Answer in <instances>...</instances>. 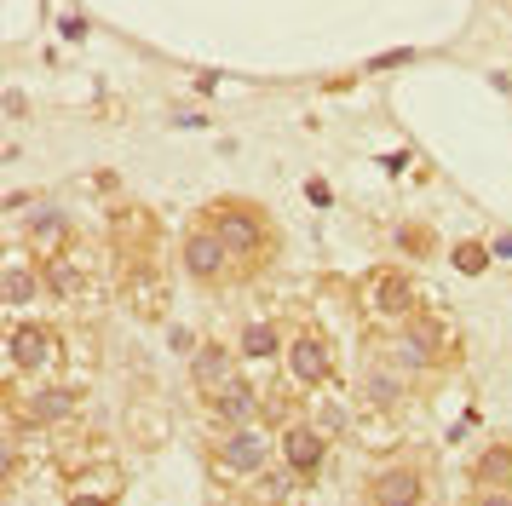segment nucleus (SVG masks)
<instances>
[{
	"label": "nucleus",
	"instance_id": "nucleus-1",
	"mask_svg": "<svg viewBox=\"0 0 512 506\" xmlns=\"http://www.w3.org/2000/svg\"><path fill=\"white\" fill-rule=\"evenodd\" d=\"M213 230L225 236V248H231L236 265L248 259V271L271 253V225H265V213L254 202H219L213 207Z\"/></svg>",
	"mask_w": 512,
	"mask_h": 506
},
{
	"label": "nucleus",
	"instance_id": "nucleus-2",
	"mask_svg": "<svg viewBox=\"0 0 512 506\" xmlns=\"http://www.w3.org/2000/svg\"><path fill=\"white\" fill-rule=\"evenodd\" d=\"M461 357V340H455V328L438 317H409L403 328V340H397V363L403 368H449Z\"/></svg>",
	"mask_w": 512,
	"mask_h": 506
},
{
	"label": "nucleus",
	"instance_id": "nucleus-3",
	"mask_svg": "<svg viewBox=\"0 0 512 506\" xmlns=\"http://www.w3.org/2000/svg\"><path fill=\"white\" fill-rule=\"evenodd\" d=\"M271 460V437L259 426H225V437H213V472L219 478H254Z\"/></svg>",
	"mask_w": 512,
	"mask_h": 506
},
{
	"label": "nucleus",
	"instance_id": "nucleus-4",
	"mask_svg": "<svg viewBox=\"0 0 512 506\" xmlns=\"http://www.w3.org/2000/svg\"><path fill=\"white\" fill-rule=\"evenodd\" d=\"M415 305H420V294H415V282H409L403 271H369L363 276V311H369V317L409 322Z\"/></svg>",
	"mask_w": 512,
	"mask_h": 506
},
{
	"label": "nucleus",
	"instance_id": "nucleus-5",
	"mask_svg": "<svg viewBox=\"0 0 512 506\" xmlns=\"http://www.w3.org/2000/svg\"><path fill=\"white\" fill-rule=\"evenodd\" d=\"M231 265H236V259H231V248H225V236L213 230V219H208V225H190V236H185V271L196 276V282H219Z\"/></svg>",
	"mask_w": 512,
	"mask_h": 506
},
{
	"label": "nucleus",
	"instance_id": "nucleus-6",
	"mask_svg": "<svg viewBox=\"0 0 512 506\" xmlns=\"http://www.w3.org/2000/svg\"><path fill=\"white\" fill-rule=\"evenodd\" d=\"M288 374L300 380V386H328L334 380V351L317 328H300L294 340H288Z\"/></svg>",
	"mask_w": 512,
	"mask_h": 506
},
{
	"label": "nucleus",
	"instance_id": "nucleus-7",
	"mask_svg": "<svg viewBox=\"0 0 512 506\" xmlns=\"http://www.w3.org/2000/svg\"><path fill=\"white\" fill-rule=\"evenodd\" d=\"M420 495H426V472H420V466H386V472L363 489L369 506H415Z\"/></svg>",
	"mask_w": 512,
	"mask_h": 506
},
{
	"label": "nucleus",
	"instance_id": "nucleus-8",
	"mask_svg": "<svg viewBox=\"0 0 512 506\" xmlns=\"http://www.w3.org/2000/svg\"><path fill=\"white\" fill-rule=\"evenodd\" d=\"M277 449H282V466H294L300 478H311V472H323V460H328V437H323V426H288L277 437Z\"/></svg>",
	"mask_w": 512,
	"mask_h": 506
},
{
	"label": "nucleus",
	"instance_id": "nucleus-9",
	"mask_svg": "<svg viewBox=\"0 0 512 506\" xmlns=\"http://www.w3.org/2000/svg\"><path fill=\"white\" fill-rule=\"evenodd\" d=\"M52 357H58V345H52L47 328L24 322V328H12V334H6V363L18 368V374H35V368H47Z\"/></svg>",
	"mask_w": 512,
	"mask_h": 506
},
{
	"label": "nucleus",
	"instance_id": "nucleus-10",
	"mask_svg": "<svg viewBox=\"0 0 512 506\" xmlns=\"http://www.w3.org/2000/svg\"><path fill=\"white\" fill-rule=\"evenodd\" d=\"M208 409L219 414V426H254V414H259V397L248 380H225V386H213L208 391Z\"/></svg>",
	"mask_w": 512,
	"mask_h": 506
},
{
	"label": "nucleus",
	"instance_id": "nucleus-11",
	"mask_svg": "<svg viewBox=\"0 0 512 506\" xmlns=\"http://www.w3.org/2000/svg\"><path fill=\"white\" fill-rule=\"evenodd\" d=\"M512 483V443H489L484 455L472 460V495H507Z\"/></svg>",
	"mask_w": 512,
	"mask_h": 506
},
{
	"label": "nucleus",
	"instance_id": "nucleus-12",
	"mask_svg": "<svg viewBox=\"0 0 512 506\" xmlns=\"http://www.w3.org/2000/svg\"><path fill=\"white\" fill-rule=\"evenodd\" d=\"M236 374V357H231V345H196V357H190V380H196V391L208 397L213 386H225Z\"/></svg>",
	"mask_w": 512,
	"mask_h": 506
},
{
	"label": "nucleus",
	"instance_id": "nucleus-13",
	"mask_svg": "<svg viewBox=\"0 0 512 506\" xmlns=\"http://www.w3.org/2000/svg\"><path fill=\"white\" fill-rule=\"evenodd\" d=\"M397 374L386 363H374L369 357V368H363V403H369V409H397Z\"/></svg>",
	"mask_w": 512,
	"mask_h": 506
},
{
	"label": "nucleus",
	"instance_id": "nucleus-14",
	"mask_svg": "<svg viewBox=\"0 0 512 506\" xmlns=\"http://www.w3.org/2000/svg\"><path fill=\"white\" fill-rule=\"evenodd\" d=\"M64 236H70V219H64L58 207H41V213H35V225H29V248L47 259V253H58Z\"/></svg>",
	"mask_w": 512,
	"mask_h": 506
},
{
	"label": "nucleus",
	"instance_id": "nucleus-15",
	"mask_svg": "<svg viewBox=\"0 0 512 506\" xmlns=\"http://www.w3.org/2000/svg\"><path fill=\"white\" fill-rule=\"evenodd\" d=\"M41 282H47L58 299H75V294H81V271H75V265H64L58 253H47V259H41Z\"/></svg>",
	"mask_w": 512,
	"mask_h": 506
},
{
	"label": "nucleus",
	"instance_id": "nucleus-16",
	"mask_svg": "<svg viewBox=\"0 0 512 506\" xmlns=\"http://www.w3.org/2000/svg\"><path fill=\"white\" fill-rule=\"evenodd\" d=\"M29 414H35V420H70L75 391H35V397H29Z\"/></svg>",
	"mask_w": 512,
	"mask_h": 506
},
{
	"label": "nucleus",
	"instance_id": "nucleus-17",
	"mask_svg": "<svg viewBox=\"0 0 512 506\" xmlns=\"http://www.w3.org/2000/svg\"><path fill=\"white\" fill-rule=\"evenodd\" d=\"M282 334L271 322H254V328H242V357H277Z\"/></svg>",
	"mask_w": 512,
	"mask_h": 506
},
{
	"label": "nucleus",
	"instance_id": "nucleus-18",
	"mask_svg": "<svg viewBox=\"0 0 512 506\" xmlns=\"http://www.w3.org/2000/svg\"><path fill=\"white\" fill-rule=\"evenodd\" d=\"M0 288H6V299H12V305H29V299H35V271H29V265H12Z\"/></svg>",
	"mask_w": 512,
	"mask_h": 506
},
{
	"label": "nucleus",
	"instance_id": "nucleus-19",
	"mask_svg": "<svg viewBox=\"0 0 512 506\" xmlns=\"http://www.w3.org/2000/svg\"><path fill=\"white\" fill-rule=\"evenodd\" d=\"M489 259H495V253L489 248H478V242H461V248H455V271H466V276H478L489 265Z\"/></svg>",
	"mask_w": 512,
	"mask_h": 506
},
{
	"label": "nucleus",
	"instance_id": "nucleus-20",
	"mask_svg": "<svg viewBox=\"0 0 512 506\" xmlns=\"http://www.w3.org/2000/svg\"><path fill=\"white\" fill-rule=\"evenodd\" d=\"M397 248H426V253H432V230H420V225H403V230H397Z\"/></svg>",
	"mask_w": 512,
	"mask_h": 506
},
{
	"label": "nucleus",
	"instance_id": "nucleus-21",
	"mask_svg": "<svg viewBox=\"0 0 512 506\" xmlns=\"http://www.w3.org/2000/svg\"><path fill=\"white\" fill-rule=\"evenodd\" d=\"M346 426H351V414L340 403H323V432H346Z\"/></svg>",
	"mask_w": 512,
	"mask_h": 506
},
{
	"label": "nucleus",
	"instance_id": "nucleus-22",
	"mask_svg": "<svg viewBox=\"0 0 512 506\" xmlns=\"http://www.w3.org/2000/svg\"><path fill=\"white\" fill-rule=\"evenodd\" d=\"M305 196H311L317 207H328V184H323V179H311V184H305Z\"/></svg>",
	"mask_w": 512,
	"mask_h": 506
},
{
	"label": "nucleus",
	"instance_id": "nucleus-23",
	"mask_svg": "<svg viewBox=\"0 0 512 506\" xmlns=\"http://www.w3.org/2000/svg\"><path fill=\"white\" fill-rule=\"evenodd\" d=\"M489 253H495V259H512V236H501V242H495Z\"/></svg>",
	"mask_w": 512,
	"mask_h": 506
}]
</instances>
